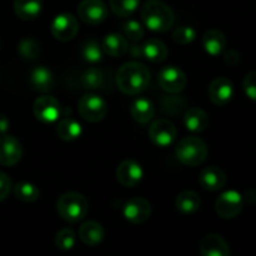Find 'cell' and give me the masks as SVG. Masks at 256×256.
I'll return each mask as SVG.
<instances>
[{
  "instance_id": "cell-1",
  "label": "cell",
  "mask_w": 256,
  "mask_h": 256,
  "mask_svg": "<svg viewBox=\"0 0 256 256\" xmlns=\"http://www.w3.org/2000/svg\"><path fill=\"white\" fill-rule=\"evenodd\" d=\"M118 88L125 95H138L146 90L150 72L139 62H129L119 68L116 74Z\"/></svg>"
},
{
  "instance_id": "cell-2",
  "label": "cell",
  "mask_w": 256,
  "mask_h": 256,
  "mask_svg": "<svg viewBox=\"0 0 256 256\" xmlns=\"http://www.w3.org/2000/svg\"><path fill=\"white\" fill-rule=\"evenodd\" d=\"M142 20L154 32H165L172 26L175 14L172 8L162 0H148L142 8Z\"/></svg>"
},
{
  "instance_id": "cell-3",
  "label": "cell",
  "mask_w": 256,
  "mask_h": 256,
  "mask_svg": "<svg viewBox=\"0 0 256 256\" xmlns=\"http://www.w3.org/2000/svg\"><path fill=\"white\" fill-rule=\"evenodd\" d=\"M176 159L186 166H199L206 160L209 149L204 140L196 136H186L175 148Z\"/></svg>"
},
{
  "instance_id": "cell-4",
  "label": "cell",
  "mask_w": 256,
  "mask_h": 256,
  "mask_svg": "<svg viewBox=\"0 0 256 256\" xmlns=\"http://www.w3.org/2000/svg\"><path fill=\"white\" fill-rule=\"evenodd\" d=\"M56 212L65 222H78L86 216L89 212V202L84 195L79 192H65L58 199Z\"/></svg>"
},
{
  "instance_id": "cell-5",
  "label": "cell",
  "mask_w": 256,
  "mask_h": 256,
  "mask_svg": "<svg viewBox=\"0 0 256 256\" xmlns=\"http://www.w3.org/2000/svg\"><path fill=\"white\" fill-rule=\"evenodd\" d=\"M80 116L89 122H102L108 114V104L96 94H85L78 102Z\"/></svg>"
},
{
  "instance_id": "cell-6",
  "label": "cell",
  "mask_w": 256,
  "mask_h": 256,
  "mask_svg": "<svg viewBox=\"0 0 256 256\" xmlns=\"http://www.w3.org/2000/svg\"><path fill=\"white\" fill-rule=\"evenodd\" d=\"M158 84L164 92L170 94H176L182 92L188 84V78L185 72L178 66H164L158 72Z\"/></svg>"
},
{
  "instance_id": "cell-7",
  "label": "cell",
  "mask_w": 256,
  "mask_h": 256,
  "mask_svg": "<svg viewBox=\"0 0 256 256\" xmlns=\"http://www.w3.org/2000/svg\"><path fill=\"white\" fill-rule=\"evenodd\" d=\"M244 199L235 190H229L220 195L215 202V212L222 219H234L242 212Z\"/></svg>"
},
{
  "instance_id": "cell-8",
  "label": "cell",
  "mask_w": 256,
  "mask_h": 256,
  "mask_svg": "<svg viewBox=\"0 0 256 256\" xmlns=\"http://www.w3.org/2000/svg\"><path fill=\"white\" fill-rule=\"evenodd\" d=\"M50 30L55 39L66 42L76 36L78 32H79V22L72 14L62 12L54 18Z\"/></svg>"
},
{
  "instance_id": "cell-9",
  "label": "cell",
  "mask_w": 256,
  "mask_h": 256,
  "mask_svg": "<svg viewBox=\"0 0 256 256\" xmlns=\"http://www.w3.org/2000/svg\"><path fill=\"white\" fill-rule=\"evenodd\" d=\"M35 118L44 124H52L62 115V105L59 100L50 95L38 98L32 105Z\"/></svg>"
},
{
  "instance_id": "cell-10",
  "label": "cell",
  "mask_w": 256,
  "mask_h": 256,
  "mask_svg": "<svg viewBox=\"0 0 256 256\" xmlns=\"http://www.w3.org/2000/svg\"><path fill=\"white\" fill-rule=\"evenodd\" d=\"M176 128L170 120L158 119L150 125L149 138L154 145L159 148H168L176 139Z\"/></svg>"
},
{
  "instance_id": "cell-11",
  "label": "cell",
  "mask_w": 256,
  "mask_h": 256,
  "mask_svg": "<svg viewBox=\"0 0 256 256\" xmlns=\"http://www.w3.org/2000/svg\"><path fill=\"white\" fill-rule=\"evenodd\" d=\"M78 15L89 25H98L108 18V8L102 0H82L78 5Z\"/></svg>"
},
{
  "instance_id": "cell-12",
  "label": "cell",
  "mask_w": 256,
  "mask_h": 256,
  "mask_svg": "<svg viewBox=\"0 0 256 256\" xmlns=\"http://www.w3.org/2000/svg\"><path fill=\"white\" fill-rule=\"evenodd\" d=\"M122 215L132 224H144L152 215V204L144 198H132L125 202Z\"/></svg>"
},
{
  "instance_id": "cell-13",
  "label": "cell",
  "mask_w": 256,
  "mask_h": 256,
  "mask_svg": "<svg viewBox=\"0 0 256 256\" xmlns=\"http://www.w3.org/2000/svg\"><path fill=\"white\" fill-rule=\"evenodd\" d=\"M22 158V145L12 135H0V165L14 166Z\"/></svg>"
},
{
  "instance_id": "cell-14",
  "label": "cell",
  "mask_w": 256,
  "mask_h": 256,
  "mask_svg": "<svg viewBox=\"0 0 256 256\" xmlns=\"http://www.w3.org/2000/svg\"><path fill=\"white\" fill-rule=\"evenodd\" d=\"M144 178L142 165L132 159L124 160L116 168V179L122 186L132 188L139 184Z\"/></svg>"
},
{
  "instance_id": "cell-15",
  "label": "cell",
  "mask_w": 256,
  "mask_h": 256,
  "mask_svg": "<svg viewBox=\"0 0 256 256\" xmlns=\"http://www.w3.org/2000/svg\"><path fill=\"white\" fill-rule=\"evenodd\" d=\"M208 92L212 104L224 106L234 96V85L228 78L219 76L210 82Z\"/></svg>"
},
{
  "instance_id": "cell-16",
  "label": "cell",
  "mask_w": 256,
  "mask_h": 256,
  "mask_svg": "<svg viewBox=\"0 0 256 256\" xmlns=\"http://www.w3.org/2000/svg\"><path fill=\"white\" fill-rule=\"evenodd\" d=\"M202 256H230V246L226 240L218 234H208L200 242Z\"/></svg>"
},
{
  "instance_id": "cell-17",
  "label": "cell",
  "mask_w": 256,
  "mask_h": 256,
  "mask_svg": "<svg viewBox=\"0 0 256 256\" xmlns=\"http://www.w3.org/2000/svg\"><path fill=\"white\" fill-rule=\"evenodd\" d=\"M199 182L202 189L209 192H218L226 184V175L220 168L208 166L200 172Z\"/></svg>"
},
{
  "instance_id": "cell-18",
  "label": "cell",
  "mask_w": 256,
  "mask_h": 256,
  "mask_svg": "<svg viewBox=\"0 0 256 256\" xmlns=\"http://www.w3.org/2000/svg\"><path fill=\"white\" fill-rule=\"evenodd\" d=\"M79 238L84 244L89 245V246H95L104 240L105 230L102 224L89 220L79 228Z\"/></svg>"
},
{
  "instance_id": "cell-19",
  "label": "cell",
  "mask_w": 256,
  "mask_h": 256,
  "mask_svg": "<svg viewBox=\"0 0 256 256\" xmlns=\"http://www.w3.org/2000/svg\"><path fill=\"white\" fill-rule=\"evenodd\" d=\"M202 48L212 56H218L226 48V38L224 32L218 29H210L205 32L202 36Z\"/></svg>"
},
{
  "instance_id": "cell-20",
  "label": "cell",
  "mask_w": 256,
  "mask_h": 256,
  "mask_svg": "<svg viewBox=\"0 0 256 256\" xmlns=\"http://www.w3.org/2000/svg\"><path fill=\"white\" fill-rule=\"evenodd\" d=\"M30 82L34 90L39 92H49L54 89L55 79L46 66H36L30 74Z\"/></svg>"
},
{
  "instance_id": "cell-21",
  "label": "cell",
  "mask_w": 256,
  "mask_h": 256,
  "mask_svg": "<svg viewBox=\"0 0 256 256\" xmlns=\"http://www.w3.org/2000/svg\"><path fill=\"white\" fill-rule=\"evenodd\" d=\"M102 49L109 56L118 58L122 56L128 52L129 45H128V40L124 35L112 32V34H108L104 38L102 42Z\"/></svg>"
},
{
  "instance_id": "cell-22",
  "label": "cell",
  "mask_w": 256,
  "mask_h": 256,
  "mask_svg": "<svg viewBox=\"0 0 256 256\" xmlns=\"http://www.w3.org/2000/svg\"><path fill=\"white\" fill-rule=\"evenodd\" d=\"M14 12L22 20H34L42 10V0H14Z\"/></svg>"
},
{
  "instance_id": "cell-23",
  "label": "cell",
  "mask_w": 256,
  "mask_h": 256,
  "mask_svg": "<svg viewBox=\"0 0 256 256\" xmlns=\"http://www.w3.org/2000/svg\"><path fill=\"white\" fill-rule=\"evenodd\" d=\"M130 114H132V119L139 124H146L150 120L154 118L155 114V106L149 99L145 98H139V99L134 100L130 108Z\"/></svg>"
},
{
  "instance_id": "cell-24",
  "label": "cell",
  "mask_w": 256,
  "mask_h": 256,
  "mask_svg": "<svg viewBox=\"0 0 256 256\" xmlns=\"http://www.w3.org/2000/svg\"><path fill=\"white\" fill-rule=\"evenodd\" d=\"M184 124L192 132H202L209 125V116L200 108H190L184 116Z\"/></svg>"
},
{
  "instance_id": "cell-25",
  "label": "cell",
  "mask_w": 256,
  "mask_h": 256,
  "mask_svg": "<svg viewBox=\"0 0 256 256\" xmlns=\"http://www.w3.org/2000/svg\"><path fill=\"white\" fill-rule=\"evenodd\" d=\"M169 55L166 45L159 39H149L142 45V58L152 62H162Z\"/></svg>"
},
{
  "instance_id": "cell-26",
  "label": "cell",
  "mask_w": 256,
  "mask_h": 256,
  "mask_svg": "<svg viewBox=\"0 0 256 256\" xmlns=\"http://www.w3.org/2000/svg\"><path fill=\"white\" fill-rule=\"evenodd\" d=\"M202 205V199L196 192L192 190H185L180 192L175 199V208L179 210L182 214H194L198 212Z\"/></svg>"
},
{
  "instance_id": "cell-27",
  "label": "cell",
  "mask_w": 256,
  "mask_h": 256,
  "mask_svg": "<svg viewBox=\"0 0 256 256\" xmlns=\"http://www.w3.org/2000/svg\"><path fill=\"white\" fill-rule=\"evenodd\" d=\"M82 132L80 122L72 118H64L56 125V134L64 142H74L79 139Z\"/></svg>"
},
{
  "instance_id": "cell-28",
  "label": "cell",
  "mask_w": 256,
  "mask_h": 256,
  "mask_svg": "<svg viewBox=\"0 0 256 256\" xmlns=\"http://www.w3.org/2000/svg\"><path fill=\"white\" fill-rule=\"evenodd\" d=\"M14 195L18 200L24 202H34L39 199L40 192L36 185L28 182H19L14 186Z\"/></svg>"
},
{
  "instance_id": "cell-29",
  "label": "cell",
  "mask_w": 256,
  "mask_h": 256,
  "mask_svg": "<svg viewBox=\"0 0 256 256\" xmlns=\"http://www.w3.org/2000/svg\"><path fill=\"white\" fill-rule=\"evenodd\" d=\"M112 12L120 18H128L138 9L140 0H109Z\"/></svg>"
},
{
  "instance_id": "cell-30",
  "label": "cell",
  "mask_w": 256,
  "mask_h": 256,
  "mask_svg": "<svg viewBox=\"0 0 256 256\" xmlns=\"http://www.w3.org/2000/svg\"><path fill=\"white\" fill-rule=\"evenodd\" d=\"M104 82V75L102 70L96 68H90L85 70L84 74L82 75V85L86 90H96L100 89Z\"/></svg>"
},
{
  "instance_id": "cell-31",
  "label": "cell",
  "mask_w": 256,
  "mask_h": 256,
  "mask_svg": "<svg viewBox=\"0 0 256 256\" xmlns=\"http://www.w3.org/2000/svg\"><path fill=\"white\" fill-rule=\"evenodd\" d=\"M18 52L24 59L32 60L40 54V46L36 40L32 39V38H25V39L20 40L19 45H18Z\"/></svg>"
},
{
  "instance_id": "cell-32",
  "label": "cell",
  "mask_w": 256,
  "mask_h": 256,
  "mask_svg": "<svg viewBox=\"0 0 256 256\" xmlns=\"http://www.w3.org/2000/svg\"><path fill=\"white\" fill-rule=\"evenodd\" d=\"M75 240H76V235H75L74 230L70 229V228H64V229L59 230L55 235V245L64 252L74 248Z\"/></svg>"
},
{
  "instance_id": "cell-33",
  "label": "cell",
  "mask_w": 256,
  "mask_h": 256,
  "mask_svg": "<svg viewBox=\"0 0 256 256\" xmlns=\"http://www.w3.org/2000/svg\"><path fill=\"white\" fill-rule=\"evenodd\" d=\"M82 54V58L89 62H99L102 59V49L95 40H88L84 42Z\"/></svg>"
},
{
  "instance_id": "cell-34",
  "label": "cell",
  "mask_w": 256,
  "mask_h": 256,
  "mask_svg": "<svg viewBox=\"0 0 256 256\" xmlns=\"http://www.w3.org/2000/svg\"><path fill=\"white\" fill-rule=\"evenodd\" d=\"M122 30H124V36L132 42H139L144 38L145 34L142 24L136 20H128L122 26Z\"/></svg>"
},
{
  "instance_id": "cell-35",
  "label": "cell",
  "mask_w": 256,
  "mask_h": 256,
  "mask_svg": "<svg viewBox=\"0 0 256 256\" xmlns=\"http://www.w3.org/2000/svg\"><path fill=\"white\" fill-rule=\"evenodd\" d=\"M196 38V32L192 26H180L172 32V39L180 45H188L194 42Z\"/></svg>"
},
{
  "instance_id": "cell-36",
  "label": "cell",
  "mask_w": 256,
  "mask_h": 256,
  "mask_svg": "<svg viewBox=\"0 0 256 256\" xmlns=\"http://www.w3.org/2000/svg\"><path fill=\"white\" fill-rule=\"evenodd\" d=\"M242 88H244V92L248 95V98L256 102V72H249L244 78Z\"/></svg>"
},
{
  "instance_id": "cell-37",
  "label": "cell",
  "mask_w": 256,
  "mask_h": 256,
  "mask_svg": "<svg viewBox=\"0 0 256 256\" xmlns=\"http://www.w3.org/2000/svg\"><path fill=\"white\" fill-rule=\"evenodd\" d=\"M12 189V184L10 178L5 172H0V202L6 199L9 196L10 192Z\"/></svg>"
},
{
  "instance_id": "cell-38",
  "label": "cell",
  "mask_w": 256,
  "mask_h": 256,
  "mask_svg": "<svg viewBox=\"0 0 256 256\" xmlns=\"http://www.w3.org/2000/svg\"><path fill=\"white\" fill-rule=\"evenodd\" d=\"M224 62L230 66H235L240 62V54L235 50H228L224 55Z\"/></svg>"
},
{
  "instance_id": "cell-39",
  "label": "cell",
  "mask_w": 256,
  "mask_h": 256,
  "mask_svg": "<svg viewBox=\"0 0 256 256\" xmlns=\"http://www.w3.org/2000/svg\"><path fill=\"white\" fill-rule=\"evenodd\" d=\"M10 122L5 115L0 114V135H4L9 132Z\"/></svg>"
},
{
  "instance_id": "cell-40",
  "label": "cell",
  "mask_w": 256,
  "mask_h": 256,
  "mask_svg": "<svg viewBox=\"0 0 256 256\" xmlns=\"http://www.w3.org/2000/svg\"><path fill=\"white\" fill-rule=\"evenodd\" d=\"M132 55L134 58H142V45H132Z\"/></svg>"
},
{
  "instance_id": "cell-41",
  "label": "cell",
  "mask_w": 256,
  "mask_h": 256,
  "mask_svg": "<svg viewBox=\"0 0 256 256\" xmlns=\"http://www.w3.org/2000/svg\"><path fill=\"white\" fill-rule=\"evenodd\" d=\"M0 48H2V42H0Z\"/></svg>"
}]
</instances>
